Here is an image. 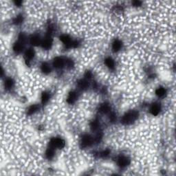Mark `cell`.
<instances>
[{
  "instance_id": "6da1fadb",
  "label": "cell",
  "mask_w": 176,
  "mask_h": 176,
  "mask_svg": "<svg viewBox=\"0 0 176 176\" xmlns=\"http://www.w3.org/2000/svg\"><path fill=\"white\" fill-rule=\"evenodd\" d=\"M138 115V112L136 111H130L124 115L122 118V123L124 125H130L137 119Z\"/></svg>"
},
{
  "instance_id": "7a4b0ae2",
  "label": "cell",
  "mask_w": 176,
  "mask_h": 176,
  "mask_svg": "<svg viewBox=\"0 0 176 176\" xmlns=\"http://www.w3.org/2000/svg\"><path fill=\"white\" fill-rule=\"evenodd\" d=\"M49 145L50 147H52L54 149L55 148L62 149L65 147V143L63 139L59 138H54L51 139Z\"/></svg>"
},
{
  "instance_id": "3957f363",
  "label": "cell",
  "mask_w": 176,
  "mask_h": 176,
  "mask_svg": "<svg viewBox=\"0 0 176 176\" xmlns=\"http://www.w3.org/2000/svg\"><path fill=\"white\" fill-rule=\"evenodd\" d=\"M93 143V140L90 135H84L81 139V145L83 147H89Z\"/></svg>"
},
{
  "instance_id": "277c9868",
  "label": "cell",
  "mask_w": 176,
  "mask_h": 176,
  "mask_svg": "<svg viewBox=\"0 0 176 176\" xmlns=\"http://www.w3.org/2000/svg\"><path fill=\"white\" fill-rule=\"evenodd\" d=\"M129 163H130V160L125 156H120L118 159V165L121 168L126 167L129 165Z\"/></svg>"
},
{
  "instance_id": "5b68a950",
  "label": "cell",
  "mask_w": 176,
  "mask_h": 176,
  "mask_svg": "<svg viewBox=\"0 0 176 176\" xmlns=\"http://www.w3.org/2000/svg\"><path fill=\"white\" fill-rule=\"evenodd\" d=\"M65 61L63 58L61 57H57L54 59L53 61V65L56 67V68H61L64 65Z\"/></svg>"
},
{
  "instance_id": "8992f818",
  "label": "cell",
  "mask_w": 176,
  "mask_h": 176,
  "mask_svg": "<svg viewBox=\"0 0 176 176\" xmlns=\"http://www.w3.org/2000/svg\"><path fill=\"white\" fill-rule=\"evenodd\" d=\"M160 105L158 103H154L153 104L152 106L151 107V109H150V112L152 115L153 116H157L158 115L159 113L160 112Z\"/></svg>"
},
{
  "instance_id": "52a82bcc",
  "label": "cell",
  "mask_w": 176,
  "mask_h": 176,
  "mask_svg": "<svg viewBox=\"0 0 176 176\" xmlns=\"http://www.w3.org/2000/svg\"><path fill=\"white\" fill-rule=\"evenodd\" d=\"M24 49V43H22L21 41H18L15 43V45L13 46V50L15 51V52L17 54H19L23 51Z\"/></svg>"
},
{
  "instance_id": "ba28073f",
  "label": "cell",
  "mask_w": 176,
  "mask_h": 176,
  "mask_svg": "<svg viewBox=\"0 0 176 176\" xmlns=\"http://www.w3.org/2000/svg\"><path fill=\"white\" fill-rule=\"evenodd\" d=\"M52 45V40L50 37H48L43 41L41 42V45L43 49L49 50Z\"/></svg>"
},
{
  "instance_id": "9c48e42d",
  "label": "cell",
  "mask_w": 176,
  "mask_h": 176,
  "mask_svg": "<svg viewBox=\"0 0 176 176\" xmlns=\"http://www.w3.org/2000/svg\"><path fill=\"white\" fill-rule=\"evenodd\" d=\"M76 99H77V94L75 92H71L69 94L67 102L70 104H72L76 101Z\"/></svg>"
},
{
  "instance_id": "30bf717a",
  "label": "cell",
  "mask_w": 176,
  "mask_h": 176,
  "mask_svg": "<svg viewBox=\"0 0 176 176\" xmlns=\"http://www.w3.org/2000/svg\"><path fill=\"white\" fill-rule=\"evenodd\" d=\"M60 40H61L65 45H66L67 48H68L69 45L71 43L72 41H71L70 37H69L68 35H63L60 37Z\"/></svg>"
},
{
  "instance_id": "8fae6325",
  "label": "cell",
  "mask_w": 176,
  "mask_h": 176,
  "mask_svg": "<svg viewBox=\"0 0 176 176\" xmlns=\"http://www.w3.org/2000/svg\"><path fill=\"white\" fill-rule=\"evenodd\" d=\"M122 48V42L118 39H116L113 41L112 44V49L113 52H118Z\"/></svg>"
},
{
  "instance_id": "7c38bea8",
  "label": "cell",
  "mask_w": 176,
  "mask_h": 176,
  "mask_svg": "<svg viewBox=\"0 0 176 176\" xmlns=\"http://www.w3.org/2000/svg\"><path fill=\"white\" fill-rule=\"evenodd\" d=\"M30 43H31L32 45H35V46H37V45L41 44V39L39 38V37L37 35L32 36L30 39Z\"/></svg>"
},
{
  "instance_id": "4fadbf2b",
  "label": "cell",
  "mask_w": 176,
  "mask_h": 176,
  "mask_svg": "<svg viewBox=\"0 0 176 176\" xmlns=\"http://www.w3.org/2000/svg\"><path fill=\"white\" fill-rule=\"evenodd\" d=\"M105 63L106 65L111 70H113L114 67H115V63H114V61H113V60L112 58H110V57L107 58L105 59Z\"/></svg>"
},
{
  "instance_id": "5bb4252c",
  "label": "cell",
  "mask_w": 176,
  "mask_h": 176,
  "mask_svg": "<svg viewBox=\"0 0 176 176\" xmlns=\"http://www.w3.org/2000/svg\"><path fill=\"white\" fill-rule=\"evenodd\" d=\"M166 90L164 89L163 87H160L156 90L155 91V94L157 96L160 97V98H162V97H164L166 94Z\"/></svg>"
},
{
  "instance_id": "9a60e30c",
  "label": "cell",
  "mask_w": 176,
  "mask_h": 176,
  "mask_svg": "<svg viewBox=\"0 0 176 176\" xmlns=\"http://www.w3.org/2000/svg\"><path fill=\"white\" fill-rule=\"evenodd\" d=\"M41 71H42L44 74H49L51 71L50 67L49 64L47 63H42L41 67Z\"/></svg>"
},
{
  "instance_id": "2e32d148",
  "label": "cell",
  "mask_w": 176,
  "mask_h": 176,
  "mask_svg": "<svg viewBox=\"0 0 176 176\" xmlns=\"http://www.w3.org/2000/svg\"><path fill=\"white\" fill-rule=\"evenodd\" d=\"M45 155L48 159H52L55 156V149L52 147H50L45 153Z\"/></svg>"
},
{
  "instance_id": "e0dca14e",
  "label": "cell",
  "mask_w": 176,
  "mask_h": 176,
  "mask_svg": "<svg viewBox=\"0 0 176 176\" xmlns=\"http://www.w3.org/2000/svg\"><path fill=\"white\" fill-rule=\"evenodd\" d=\"M78 86L81 90H87L89 87V83L85 80H81L78 83Z\"/></svg>"
},
{
  "instance_id": "ac0fdd59",
  "label": "cell",
  "mask_w": 176,
  "mask_h": 176,
  "mask_svg": "<svg viewBox=\"0 0 176 176\" xmlns=\"http://www.w3.org/2000/svg\"><path fill=\"white\" fill-rule=\"evenodd\" d=\"M39 106L37 105H33L30 106L28 110V115H32L34 113H35L38 110H39Z\"/></svg>"
},
{
  "instance_id": "d6986e66",
  "label": "cell",
  "mask_w": 176,
  "mask_h": 176,
  "mask_svg": "<svg viewBox=\"0 0 176 176\" xmlns=\"http://www.w3.org/2000/svg\"><path fill=\"white\" fill-rule=\"evenodd\" d=\"M110 107L107 103H105L102 105L100 107V112L103 113H107L110 112Z\"/></svg>"
},
{
  "instance_id": "ffe728a7",
  "label": "cell",
  "mask_w": 176,
  "mask_h": 176,
  "mask_svg": "<svg viewBox=\"0 0 176 176\" xmlns=\"http://www.w3.org/2000/svg\"><path fill=\"white\" fill-rule=\"evenodd\" d=\"M50 99V94L48 92H43L41 96V102L43 104H45Z\"/></svg>"
},
{
  "instance_id": "44dd1931",
  "label": "cell",
  "mask_w": 176,
  "mask_h": 176,
  "mask_svg": "<svg viewBox=\"0 0 176 176\" xmlns=\"http://www.w3.org/2000/svg\"><path fill=\"white\" fill-rule=\"evenodd\" d=\"M25 57L28 59H32L35 56V51L32 49H28L26 52H25Z\"/></svg>"
},
{
  "instance_id": "7402d4cb",
  "label": "cell",
  "mask_w": 176,
  "mask_h": 176,
  "mask_svg": "<svg viewBox=\"0 0 176 176\" xmlns=\"http://www.w3.org/2000/svg\"><path fill=\"white\" fill-rule=\"evenodd\" d=\"M14 85V81L12 80V79L11 78H7L6 80H5V87H6L7 89H10V88L12 87Z\"/></svg>"
},
{
  "instance_id": "603a6c76",
  "label": "cell",
  "mask_w": 176,
  "mask_h": 176,
  "mask_svg": "<svg viewBox=\"0 0 176 176\" xmlns=\"http://www.w3.org/2000/svg\"><path fill=\"white\" fill-rule=\"evenodd\" d=\"M91 129H92V131H96L98 129V127H99V123L97 120H94L91 123Z\"/></svg>"
},
{
  "instance_id": "cb8c5ba5",
  "label": "cell",
  "mask_w": 176,
  "mask_h": 176,
  "mask_svg": "<svg viewBox=\"0 0 176 176\" xmlns=\"http://www.w3.org/2000/svg\"><path fill=\"white\" fill-rule=\"evenodd\" d=\"M14 23L15 24H21L22 22H23V17L22 15H18L17 17L14 19Z\"/></svg>"
},
{
  "instance_id": "d4e9b609",
  "label": "cell",
  "mask_w": 176,
  "mask_h": 176,
  "mask_svg": "<svg viewBox=\"0 0 176 176\" xmlns=\"http://www.w3.org/2000/svg\"><path fill=\"white\" fill-rule=\"evenodd\" d=\"M110 150H108V149H107V150H105V151H103V152L100 153V156L103 157V158H105V157L108 156L109 155V154H110Z\"/></svg>"
},
{
  "instance_id": "484cf974",
  "label": "cell",
  "mask_w": 176,
  "mask_h": 176,
  "mask_svg": "<svg viewBox=\"0 0 176 176\" xmlns=\"http://www.w3.org/2000/svg\"><path fill=\"white\" fill-rule=\"evenodd\" d=\"M65 63L67 64V66L68 67H72L74 65V62L72 61V60L71 59H67L66 61H65Z\"/></svg>"
},
{
  "instance_id": "4316f807",
  "label": "cell",
  "mask_w": 176,
  "mask_h": 176,
  "mask_svg": "<svg viewBox=\"0 0 176 176\" xmlns=\"http://www.w3.org/2000/svg\"><path fill=\"white\" fill-rule=\"evenodd\" d=\"M110 119L111 120V121H112V122L115 121V120L116 119V118L115 113H112V114H111V116H110Z\"/></svg>"
},
{
  "instance_id": "83f0119b",
  "label": "cell",
  "mask_w": 176,
  "mask_h": 176,
  "mask_svg": "<svg viewBox=\"0 0 176 176\" xmlns=\"http://www.w3.org/2000/svg\"><path fill=\"white\" fill-rule=\"evenodd\" d=\"M133 5L134 6H140L141 5V4H142V2H140V1H134V2H133Z\"/></svg>"
},
{
  "instance_id": "f1b7e54d",
  "label": "cell",
  "mask_w": 176,
  "mask_h": 176,
  "mask_svg": "<svg viewBox=\"0 0 176 176\" xmlns=\"http://www.w3.org/2000/svg\"><path fill=\"white\" fill-rule=\"evenodd\" d=\"M102 138V135L101 134H98V136H96V139H95V141H96V143H99L100 141Z\"/></svg>"
},
{
  "instance_id": "f546056e",
  "label": "cell",
  "mask_w": 176,
  "mask_h": 176,
  "mask_svg": "<svg viewBox=\"0 0 176 176\" xmlns=\"http://www.w3.org/2000/svg\"><path fill=\"white\" fill-rule=\"evenodd\" d=\"M92 74L91 72H90V71H88V72H87L86 74H85V76H86V78H90L91 77H92Z\"/></svg>"
},
{
  "instance_id": "4dcf8cb0",
  "label": "cell",
  "mask_w": 176,
  "mask_h": 176,
  "mask_svg": "<svg viewBox=\"0 0 176 176\" xmlns=\"http://www.w3.org/2000/svg\"><path fill=\"white\" fill-rule=\"evenodd\" d=\"M14 3H15V4L16 6H20L21 5H22V1H15V2H14Z\"/></svg>"
}]
</instances>
